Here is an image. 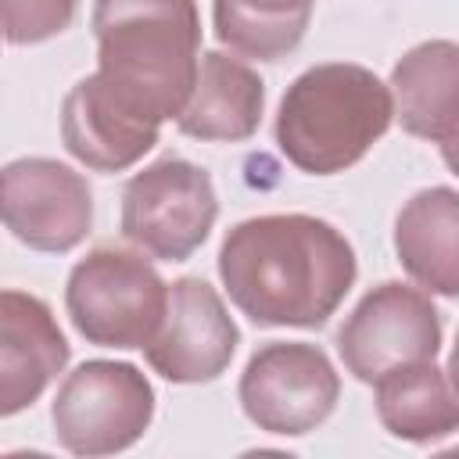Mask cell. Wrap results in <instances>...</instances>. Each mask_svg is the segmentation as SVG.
Here are the masks:
<instances>
[{
    "instance_id": "obj_1",
    "label": "cell",
    "mask_w": 459,
    "mask_h": 459,
    "mask_svg": "<svg viewBox=\"0 0 459 459\" xmlns=\"http://www.w3.org/2000/svg\"><path fill=\"white\" fill-rule=\"evenodd\" d=\"M348 237L316 215H255L219 247V280L255 326H323L355 283Z\"/></svg>"
},
{
    "instance_id": "obj_2",
    "label": "cell",
    "mask_w": 459,
    "mask_h": 459,
    "mask_svg": "<svg viewBox=\"0 0 459 459\" xmlns=\"http://www.w3.org/2000/svg\"><path fill=\"white\" fill-rule=\"evenodd\" d=\"M97 82L140 118H179L201 68L197 0H97Z\"/></svg>"
},
{
    "instance_id": "obj_3",
    "label": "cell",
    "mask_w": 459,
    "mask_h": 459,
    "mask_svg": "<svg viewBox=\"0 0 459 459\" xmlns=\"http://www.w3.org/2000/svg\"><path fill=\"white\" fill-rule=\"evenodd\" d=\"M391 122V82L362 65L326 61L287 86L276 111V147L294 169L333 176L362 161Z\"/></svg>"
},
{
    "instance_id": "obj_4",
    "label": "cell",
    "mask_w": 459,
    "mask_h": 459,
    "mask_svg": "<svg viewBox=\"0 0 459 459\" xmlns=\"http://www.w3.org/2000/svg\"><path fill=\"white\" fill-rule=\"evenodd\" d=\"M65 308L79 337L97 348H147L165 319L169 283L143 251L100 244L72 265Z\"/></svg>"
},
{
    "instance_id": "obj_5",
    "label": "cell",
    "mask_w": 459,
    "mask_h": 459,
    "mask_svg": "<svg viewBox=\"0 0 459 459\" xmlns=\"http://www.w3.org/2000/svg\"><path fill=\"white\" fill-rule=\"evenodd\" d=\"M154 420V387L133 362L90 359L75 366L50 405V423L72 455L133 448Z\"/></svg>"
},
{
    "instance_id": "obj_6",
    "label": "cell",
    "mask_w": 459,
    "mask_h": 459,
    "mask_svg": "<svg viewBox=\"0 0 459 459\" xmlns=\"http://www.w3.org/2000/svg\"><path fill=\"white\" fill-rule=\"evenodd\" d=\"M215 219L212 176L176 154L151 161L122 190V237L158 262L190 258L208 240Z\"/></svg>"
},
{
    "instance_id": "obj_7",
    "label": "cell",
    "mask_w": 459,
    "mask_h": 459,
    "mask_svg": "<svg viewBox=\"0 0 459 459\" xmlns=\"http://www.w3.org/2000/svg\"><path fill=\"white\" fill-rule=\"evenodd\" d=\"M237 398L258 430L301 437L330 420L341 398V377L323 348L308 341H269L247 359Z\"/></svg>"
},
{
    "instance_id": "obj_8",
    "label": "cell",
    "mask_w": 459,
    "mask_h": 459,
    "mask_svg": "<svg viewBox=\"0 0 459 459\" xmlns=\"http://www.w3.org/2000/svg\"><path fill=\"white\" fill-rule=\"evenodd\" d=\"M437 348L441 316L430 294L398 280L377 283L369 294H362L337 330V355L362 384H377L398 366L430 362L437 359Z\"/></svg>"
},
{
    "instance_id": "obj_9",
    "label": "cell",
    "mask_w": 459,
    "mask_h": 459,
    "mask_svg": "<svg viewBox=\"0 0 459 459\" xmlns=\"http://www.w3.org/2000/svg\"><path fill=\"white\" fill-rule=\"evenodd\" d=\"M4 226L43 255L79 247L93 226V194L82 172L54 158H18L4 169Z\"/></svg>"
},
{
    "instance_id": "obj_10",
    "label": "cell",
    "mask_w": 459,
    "mask_h": 459,
    "mask_svg": "<svg viewBox=\"0 0 459 459\" xmlns=\"http://www.w3.org/2000/svg\"><path fill=\"white\" fill-rule=\"evenodd\" d=\"M237 344L240 330L219 290L201 276H183L169 287L165 319L143 359L169 384H208L230 369Z\"/></svg>"
},
{
    "instance_id": "obj_11",
    "label": "cell",
    "mask_w": 459,
    "mask_h": 459,
    "mask_svg": "<svg viewBox=\"0 0 459 459\" xmlns=\"http://www.w3.org/2000/svg\"><path fill=\"white\" fill-rule=\"evenodd\" d=\"M68 362V341L36 294H0V412L29 409Z\"/></svg>"
},
{
    "instance_id": "obj_12",
    "label": "cell",
    "mask_w": 459,
    "mask_h": 459,
    "mask_svg": "<svg viewBox=\"0 0 459 459\" xmlns=\"http://www.w3.org/2000/svg\"><path fill=\"white\" fill-rule=\"evenodd\" d=\"M161 126L118 104L97 75L79 79L61 100V140L75 161L93 172H122L136 165L154 143Z\"/></svg>"
},
{
    "instance_id": "obj_13",
    "label": "cell",
    "mask_w": 459,
    "mask_h": 459,
    "mask_svg": "<svg viewBox=\"0 0 459 459\" xmlns=\"http://www.w3.org/2000/svg\"><path fill=\"white\" fill-rule=\"evenodd\" d=\"M265 111V82L262 75L230 57L222 50H204L194 93L176 118L183 136L212 140V143H237L247 140Z\"/></svg>"
},
{
    "instance_id": "obj_14",
    "label": "cell",
    "mask_w": 459,
    "mask_h": 459,
    "mask_svg": "<svg viewBox=\"0 0 459 459\" xmlns=\"http://www.w3.org/2000/svg\"><path fill=\"white\" fill-rule=\"evenodd\" d=\"M394 255L423 290L459 298V190L412 194L394 219Z\"/></svg>"
},
{
    "instance_id": "obj_15",
    "label": "cell",
    "mask_w": 459,
    "mask_h": 459,
    "mask_svg": "<svg viewBox=\"0 0 459 459\" xmlns=\"http://www.w3.org/2000/svg\"><path fill=\"white\" fill-rule=\"evenodd\" d=\"M394 118L409 136L441 143L459 126V43L427 39L391 68Z\"/></svg>"
},
{
    "instance_id": "obj_16",
    "label": "cell",
    "mask_w": 459,
    "mask_h": 459,
    "mask_svg": "<svg viewBox=\"0 0 459 459\" xmlns=\"http://www.w3.org/2000/svg\"><path fill=\"white\" fill-rule=\"evenodd\" d=\"M373 402L380 427L398 441L430 445L459 430V394L434 359L384 373Z\"/></svg>"
},
{
    "instance_id": "obj_17",
    "label": "cell",
    "mask_w": 459,
    "mask_h": 459,
    "mask_svg": "<svg viewBox=\"0 0 459 459\" xmlns=\"http://www.w3.org/2000/svg\"><path fill=\"white\" fill-rule=\"evenodd\" d=\"M312 4L316 0H215V36L244 57L280 61L305 39Z\"/></svg>"
},
{
    "instance_id": "obj_18",
    "label": "cell",
    "mask_w": 459,
    "mask_h": 459,
    "mask_svg": "<svg viewBox=\"0 0 459 459\" xmlns=\"http://www.w3.org/2000/svg\"><path fill=\"white\" fill-rule=\"evenodd\" d=\"M4 39L11 47H29L61 36L75 18V0H0Z\"/></svg>"
},
{
    "instance_id": "obj_19",
    "label": "cell",
    "mask_w": 459,
    "mask_h": 459,
    "mask_svg": "<svg viewBox=\"0 0 459 459\" xmlns=\"http://www.w3.org/2000/svg\"><path fill=\"white\" fill-rule=\"evenodd\" d=\"M437 147H441V158H445V165H448V169L459 176V126H455V129H452V133H448V136H445Z\"/></svg>"
},
{
    "instance_id": "obj_20",
    "label": "cell",
    "mask_w": 459,
    "mask_h": 459,
    "mask_svg": "<svg viewBox=\"0 0 459 459\" xmlns=\"http://www.w3.org/2000/svg\"><path fill=\"white\" fill-rule=\"evenodd\" d=\"M448 380H452V387H455V394H459V333H455V344H452V355H448Z\"/></svg>"
}]
</instances>
